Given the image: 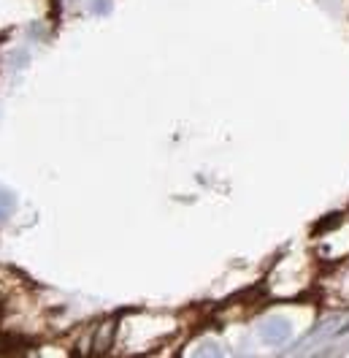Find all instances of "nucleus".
<instances>
[{"label": "nucleus", "mask_w": 349, "mask_h": 358, "mask_svg": "<svg viewBox=\"0 0 349 358\" xmlns=\"http://www.w3.org/2000/svg\"><path fill=\"white\" fill-rule=\"evenodd\" d=\"M11 206H14V199H11V193H6V190H0V220L11 212Z\"/></svg>", "instance_id": "obj_2"}, {"label": "nucleus", "mask_w": 349, "mask_h": 358, "mask_svg": "<svg viewBox=\"0 0 349 358\" xmlns=\"http://www.w3.org/2000/svg\"><path fill=\"white\" fill-rule=\"evenodd\" d=\"M20 358H70L68 350L57 342H38V345H24Z\"/></svg>", "instance_id": "obj_1"}]
</instances>
